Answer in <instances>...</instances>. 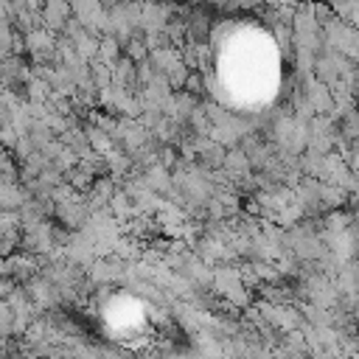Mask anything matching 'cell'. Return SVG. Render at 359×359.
Returning <instances> with one entry per match:
<instances>
[]
</instances>
